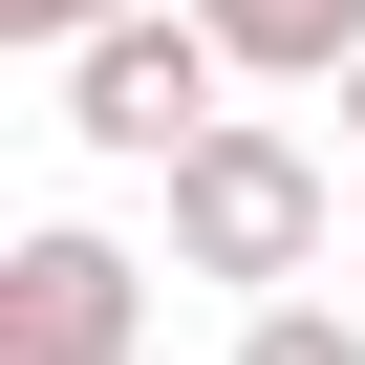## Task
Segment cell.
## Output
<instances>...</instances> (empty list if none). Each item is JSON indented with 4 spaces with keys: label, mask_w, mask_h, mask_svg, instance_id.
I'll list each match as a JSON object with an SVG mask.
<instances>
[{
    "label": "cell",
    "mask_w": 365,
    "mask_h": 365,
    "mask_svg": "<svg viewBox=\"0 0 365 365\" xmlns=\"http://www.w3.org/2000/svg\"><path fill=\"white\" fill-rule=\"evenodd\" d=\"M322 237H344V194H322V150L301 129H215L194 172H172V279H237V301H301L322 279Z\"/></svg>",
    "instance_id": "6da1fadb"
},
{
    "label": "cell",
    "mask_w": 365,
    "mask_h": 365,
    "mask_svg": "<svg viewBox=\"0 0 365 365\" xmlns=\"http://www.w3.org/2000/svg\"><path fill=\"white\" fill-rule=\"evenodd\" d=\"M237 65H215V22H194V0H150V22H108L86 65H65V129L108 150V172H194L237 108H215Z\"/></svg>",
    "instance_id": "7a4b0ae2"
},
{
    "label": "cell",
    "mask_w": 365,
    "mask_h": 365,
    "mask_svg": "<svg viewBox=\"0 0 365 365\" xmlns=\"http://www.w3.org/2000/svg\"><path fill=\"white\" fill-rule=\"evenodd\" d=\"M129 322H150V258L86 237V215H43L0 258V365H129Z\"/></svg>",
    "instance_id": "3957f363"
},
{
    "label": "cell",
    "mask_w": 365,
    "mask_h": 365,
    "mask_svg": "<svg viewBox=\"0 0 365 365\" xmlns=\"http://www.w3.org/2000/svg\"><path fill=\"white\" fill-rule=\"evenodd\" d=\"M194 22H215L237 86H344L365 65V0H194Z\"/></svg>",
    "instance_id": "277c9868"
},
{
    "label": "cell",
    "mask_w": 365,
    "mask_h": 365,
    "mask_svg": "<svg viewBox=\"0 0 365 365\" xmlns=\"http://www.w3.org/2000/svg\"><path fill=\"white\" fill-rule=\"evenodd\" d=\"M237 365H365V301H258Z\"/></svg>",
    "instance_id": "5b68a950"
},
{
    "label": "cell",
    "mask_w": 365,
    "mask_h": 365,
    "mask_svg": "<svg viewBox=\"0 0 365 365\" xmlns=\"http://www.w3.org/2000/svg\"><path fill=\"white\" fill-rule=\"evenodd\" d=\"M108 22H150V0H0V43H43V65H86Z\"/></svg>",
    "instance_id": "8992f818"
},
{
    "label": "cell",
    "mask_w": 365,
    "mask_h": 365,
    "mask_svg": "<svg viewBox=\"0 0 365 365\" xmlns=\"http://www.w3.org/2000/svg\"><path fill=\"white\" fill-rule=\"evenodd\" d=\"M344 150H365V65H344Z\"/></svg>",
    "instance_id": "52a82bcc"
},
{
    "label": "cell",
    "mask_w": 365,
    "mask_h": 365,
    "mask_svg": "<svg viewBox=\"0 0 365 365\" xmlns=\"http://www.w3.org/2000/svg\"><path fill=\"white\" fill-rule=\"evenodd\" d=\"M344 301H365V237H344Z\"/></svg>",
    "instance_id": "ba28073f"
}]
</instances>
